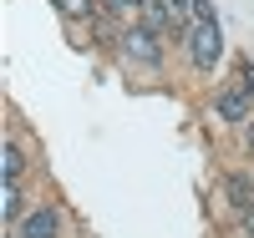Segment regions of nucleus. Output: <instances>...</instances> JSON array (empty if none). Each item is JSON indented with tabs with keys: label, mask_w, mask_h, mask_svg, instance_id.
I'll return each instance as SVG.
<instances>
[{
	"label": "nucleus",
	"mask_w": 254,
	"mask_h": 238,
	"mask_svg": "<svg viewBox=\"0 0 254 238\" xmlns=\"http://www.w3.org/2000/svg\"><path fill=\"white\" fill-rule=\"evenodd\" d=\"M112 10H127V5H142V0H107Z\"/></svg>",
	"instance_id": "obj_12"
},
{
	"label": "nucleus",
	"mask_w": 254,
	"mask_h": 238,
	"mask_svg": "<svg viewBox=\"0 0 254 238\" xmlns=\"http://www.w3.org/2000/svg\"><path fill=\"white\" fill-rule=\"evenodd\" d=\"M142 15H147V26H153V31L178 26V20H173V0H142Z\"/></svg>",
	"instance_id": "obj_5"
},
{
	"label": "nucleus",
	"mask_w": 254,
	"mask_h": 238,
	"mask_svg": "<svg viewBox=\"0 0 254 238\" xmlns=\"http://www.w3.org/2000/svg\"><path fill=\"white\" fill-rule=\"evenodd\" d=\"M249 147H254V127H249Z\"/></svg>",
	"instance_id": "obj_14"
},
{
	"label": "nucleus",
	"mask_w": 254,
	"mask_h": 238,
	"mask_svg": "<svg viewBox=\"0 0 254 238\" xmlns=\"http://www.w3.org/2000/svg\"><path fill=\"white\" fill-rule=\"evenodd\" d=\"M193 20H214V5H208V0H193Z\"/></svg>",
	"instance_id": "obj_11"
},
{
	"label": "nucleus",
	"mask_w": 254,
	"mask_h": 238,
	"mask_svg": "<svg viewBox=\"0 0 254 238\" xmlns=\"http://www.w3.org/2000/svg\"><path fill=\"white\" fill-rule=\"evenodd\" d=\"M0 208H5L10 223H20V208H26V203H20V188H15V183H5V203H0Z\"/></svg>",
	"instance_id": "obj_8"
},
{
	"label": "nucleus",
	"mask_w": 254,
	"mask_h": 238,
	"mask_svg": "<svg viewBox=\"0 0 254 238\" xmlns=\"http://www.w3.org/2000/svg\"><path fill=\"white\" fill-rule=\"evenodd\" d=\"M56 228H61L56 208H36V213H26V218H20L15 238H56Z\"/></svg>",
	"instance_id": "obj_3"
},
{
	"label": "nucleus",
	"mask_w": 254,
	"mask_h": 238,
	"mask_svg": "<svg viewBox=\"0 0 254 238\" xmlns=\"http://www.w3.org/2000/svg\"><path fill=\"white\" fill-rule=\"evenodd\" d=\"M122 56L142 61V66H158V61H163L158 31H153V26H132V31H122Z\"/></svg>",
	"instance_id": "obj_2"
},
{
	"label": "nucleus",
	"mask_w": 254,
	"mask_h": 238,
	"mask_svg": "<svg viewBox=\"0 0 254 238\" xmlns=\"http://www.w3.org/2000/svg\"><path fill=\"white\" fill-rule=\"evenodd\" d=\"M224 51V36H219V20H198L193 31H188V56H193V66H214Z\"/></svg>",
	"instance_id": "obj_1"
},
{
	"label": "nucleus",
	"mask_w": 254,
	"mask_h": 238,
	"mask_svg": "<svg viewBox=\"0 0 254 238\" xmlns=\"http://www.w3.org/2000/svg\"><path fill=\"white\" fill-rule=\"evenodd\" d=\"M20 167H26L20 147H15V142H5V183H15V178H20Z\"/></svg>",
	"instance_id": "obj_7"
},
{
	"label": "nucleus",
	"mask_w": 254,
	"mask_h": 238,
	"mask_svg": "<svg viewBox=\"0 0 254 238\" xmlns=\"http://www.w3.org/2000/svg\"><path fill=\"white\" fill-rule=\"evenodd\" d=\"M178 5H193V0H173V10H178Z\"/></svg>",
	"instance_id": "obj_13"
},
{
	"label": "nucleus",
	"mask_w": 254,
	"mask_h": 238,
	"mask_svg": "<svg viewBox=\"0 0 254 238\" xmlns=\"http://www.w3.org/2000/svg\"><path fill=\"white\" fill-rule=\"evenodd\" d=\"M219 117L224 122H249V92H219Z\"/></svg>",
	"instance_id": "obj_4"
},
{
	"label": "nucleus",
	"mask_w": 254,
	"mask_h": 238,
	"mask_svg": "<svg viewBox=\"0 0 254 238\" xmlns=\"http://www.w3.org/2000/svg\"><path fill=\"white\" fill-rule=\"evenodd\" d=\"M229 198H234L239 208H249V183L244 178H229Z\"/></svg>",
	"instance_id": "obj_9"
},
{
	"label": "nucleus",
	"mask_w": 254,
	"mask_h": 238,
	"mask_svg": "<svg viewBox=\"0 0 254 238\" xmlns=\"http://www.w3.org/2000/svg\"><path fill=\"white\" fill-rule=\"evenodd\" d=\"M51 5L66 15V20H92V10H97L92 0H51Z\"/></svg>",
	"instance_id": "obj_6"
},
{
	"label": "nucleus",
	"mask_w": 254,
	"mask_h": 238,
	"mask_svg": "<svg viewBox=\"0 0 254 238\" xmlns=\"http://www.w3.org/2000/svg\"><path fill=\"white\" fill-rule=\"evenodd\" d=\"M239 86H244V92L254 96V66H249V61H244V66H239Z\"/></svg>",
	"instance_id": "obj_10"
}]
</instances>
